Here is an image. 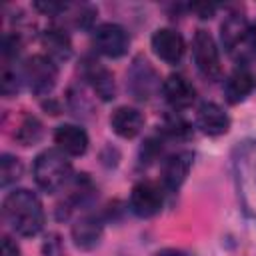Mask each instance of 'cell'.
<instances>
[{
    "instance_id": "24",
    "label": "cell",
    "mask_w": 256,
    "mask_h": 256,
    "mask_svg": "<svg viewBox=\"0 0 256 256\" xmlns=\"http://www.w3.org/2000/svg\"><path fill=\"white\" fill-rule=\"evenodd\" d=\"M42 252H44V256H64V246H62L60 236L50 234L42 246Z\"/></svg>"
},
{
    "instance_id": "18",
    "label": "cell",
    "mask_w": 256,
    "mask_h": 256,
    "mask_svg": "<svg viewBox=\"0 0 256 256\" xmlns=\"http://www.w3.org/2000/svg\"><path fill=\"white\" fill-rule=\"evenodd\" d=\"M40 42L48 54L50 60L60 62V60H68L72 54V42L70 36L62 30V28H46L40 36Z\"/></svg>"
},
{
    "instance_id": "23",
    "label": "cell",
    "mask_w": 256,
    "mask_h": 256,
    "mask_svg": "<svg viewBox=\"0 0 256 256\" xmlns=\"http://www.w3.org/2000/svg\"><path fill=\"white\" fill-rule=\"evenodd\" d=\"M20 80H24L22 70L16 72L14 68L6 66V68L2 70V80H0V84H2V94H4V96H14V94L20 90Z\"/></svg>"
},
{
    "instance_id": "27",
    "label": "cell",
    "mask_w": 256,
    "mask_h": 256,
    "mask_svg": "<svg viewBox=\"0 0 256 256\" xmlns=\"http://www.w3.org/2000/svg\"><path fill=\"white\" fill-rule=\"evenodd\" d=\"M2 256H20V248L10 236L2 238Z\"/></svg>"
},
{
    "instance_id": "19",
    "label": "cell",
    "mask_w": 256,
    "mask_h": 256,
    "mask_svg": "<svg viewBox=\"0 0 256 256\" xmlns=\"http://www.w3.org/2000/svg\"><path fill=\"white\" fill-rule=\"evenodd\" d=\"M72 238L74 244L82 250L94 248L102 238V222L96 216H82L72 226Z\"/></svg>"
},
{
    "instance_id": "2",
    "label": "cell",
    "mask_w": 256,
    "mask_h": 256,
    "mask_svg": "<svg viewBox=\"0 0 256 256\" xmlns=\"http://www.w3.org/2000/svg\"><path fill=\"white\" fill-rule=\"evenodd\" d=\"M234 174L242 210L256 220V140H244L236 146Z\"/></svg>"
},
{
    "instance_id": "20",
    "label": "cell",
    "mask_w": 256,
    "mask_h": 256,
    "mask_svg": "<svg viewBox=\"0 0 256 256\" xmlns=\"http://www.w3.org/2000/svg\"><path fill=\"white\" fill-rule=\"evenodd\" d=\"M16 140L22 144V146H32V144H36L40 138H42V124H40V120L38 118H34V116H26L24 120H22V124L18 126V130H16Z\"/></svg>"
},
{
    "instance_id": "7",
    "label": "cell",
    "mask_w": 256,
    "mask_h": 256,
    "mask_svg": "<svg viewBox=\"0 0 256 256\" xmlns=\"http://www.w3.org/2000/svg\"><path fill=\"white\" fill-rule=\"evenodd\" d=\"M164 204L162 188L154 182L142 180L130 192V210L140 218H150L160 212Z\"/></svg>"
},
{
    "instance_id": "10",
    "label": "cell",
    "mask_w": 256,
    "mask_h": 256,
    "mask_svg": "<svg viewBox=\"0 0 256 256\" xmlns=\"http://www.w3.org/2000/svg\"><path fill=\"white\" fill-rule=\"evenodd\" d=\"M196 124L208 136H222L230 128V118L222 106L214 102H202L196 112Z\"/></svg>"
},
{
    "instance_id": "16",
    "label": "cell",
    "mask_w": 256,
    "mask_h": 256,
    "mask_svg": "<svg viewBox=\"0 0 256 256\" xmlns=\"http://www.w3.org/2000/svg\"><path fill=\"white\" fill-rule=\"evenodd\" d=\"M110 126L120 138H134L144 126V116L130 106H120L110 116Z\"/></svg>"
},
{
    "instance_id": "11",
    "label": "cell",
    "mask_w": 256,
    "mask_h": 256,
    "mask_svg": "<svg viewBox=\"0 0 256 256\" xmlns=\"http://www.w3.org/2000/svg\"><path fill=\"white\" fill-rule=\"evenodd\" d=\"M82 72L86 76V80L90 82L92 90L96 92V96L104 102L114 100L116 96V84H114V76L110 74L108 68H104L100 62L96 60H86L82 66Z\"/></svg>"
},
{
    "instance_id": "14",
    "label": "cell",
    "mask_w": 256,
    "mask_h": 256,
    "mask_svg": "<svg viewBox=\"0 0 256 256\" xmlns=\"http://www.w3.org/2000/svg\"><path fill=\"white\" fill-rule=\"evenodd\" d=\"M54 142L66 156H82L88 150V134L76 124H62L54 132Z\"/></svg>"
},
{
    "instance_id": "3",
    "label": "cell",
    "mask_w": 256,
    "mask_h": 256,
    "mask_svg": "<svg viewBox=\"0 0 256 256\" xmlns=\"http://www.w3.org/2000/svg\"><path fill=\"white\" fill-rule=\"evenodd\" d=\"M34 182L44 192L60 190L72 176V164L60 150H44L36 156L32 166Z\"/></svg>"
},
{
    "instance_id": "8",
    "label": "cell",
    "mask_w": 256,
    "mask_h": 256,
    "mask_svg": "<svg viewBox=\"0 0 256 256\" xmlns=\"http://www.w3.org/2000/svg\"><path fill=\"white\" fill-rule=\"evenodd\" d=\"M152 50L154 54L164 60L166 64H178L186 52V44L180 32H176L174 28H158L152 34Z\"/></svg>"
},
{
    "instance_id": "21",
    "label": "cell",
    "mask_w": 256,
    "mask_h": 256,
    "mask_svg": "<svg viewBox=\"0 0 256 256\" xmlns=\"http://www.w3.org/2000/svg\"><path fill=\"white\" fill-rule=\"evenodd\" d=\"M20 176H22V162L12 154H4L0 158V184L6 188L12 182H16Z\"/></svg>"
},
{
    "instance_id": "26",
    "label": "cell",
    "mask_w": 256,
    "mask_h": 256,
    "mask_svg": "<svg viewBox=\"0 0 256 256\" xmlns=\"http://www.w3.org/2000/svg\"><path fill=\"white\" fill-rule=\"evenodd\" d=\"M40 12L48 14V16H58L60 12H64L68 8V4H62V2H36L34 4Z\"/></svg>"
},
{
    "instance_id": "25",
    "label": "cell",
    "mask_w": 256,
    "mask_h": 256,
    "mask_svg": "<svg viewBox=\"0 0 256 256\" xmlns=\"http://www.w3.org/2000/svg\"><path fill=\"white\" fill-rule=\"evenodd\" d=\"M18 50H20V36L18 34H6L4 40H2V54H4V58L16 56Z\"/></svg>"
},
{
    "instance_id": "5",
    "label": "cell",
    "mask_w": 256,
    "mask_h": 256,
    "mask_svg": "<svg viewBox=\"0 0 256 256\" xmlns=\"http://www.w3.org/2000/svg\"><path fill=\"white\" fill-rule=\"evenodd\" d=\"M192 54L196 68L204 78L216 80L220 76V54L214 38L210 36L208 30H196L194 40H192Z\"/></svg>"
},
{
    "instance_id": "12",
    "label": "cell",
    "mask_w": 256,
    "mask_h": 256,
    "mask_svg": "<svg viewBox=\"0 0 256 256\" xmlns=\"http://www.w3.org/2000/svg\"><path fill=\"white\" fill-rule=\"evenodd\" d=\"M256 90V74L248 66L236 68L224 84V96L230 104H240Z\"/></svg>"
},
{
    "instance_id": "28",
    "label": "cell",
    "mask_w": 256,
    "mask_h": 256,
    "mask_svg": "<svg viewBox=\"0 0 256 256\" xmlns=\"http://www.w3.org/2000/svg\"><path fill=\"white\" fill-rule=\"evenodd\" d=\"M156 256H188V254H184L182 250H176V248H166V250H160Z\"/></svg>"
},
{
    "instance_id": "13",
    "label": "cell",
    "mask_w": 256,
    "mask_h": 256,
    "mask_svg": "<svg viewBox=\"0 0 256 256\" xmlns=\"http://www.w3.org/2000/svg\"><path fill=\"white\" fill-rule=\"evenodd\" d=\"M162 94L172 108H188L196 98L192 82L182 74H170L162 82Z\"/></svg>"
},
{
    "instance_id": "9",
    "label": "cell",
    "mask_w": 256,
    "mask_h": 256,
    "mask_svg": "<svg viewBox=\"0 0 256 256\" xmlns=\"http://www.w3.org/2000/svg\"><path fill=\"white\" fill-rule=\"evenodd\" d=\"M192 162H194V154L188 150L176 152L172 154L164 166H162V182L166 190H178L184 180L188 178L190 170H192Z\"/></svg>"
},
{
    "instance_id": "6",
    "label": "cell",
    "mask_w": 256,
    "mask_h": 256,
    "mask_svg": "<svg viewBox=\"0 0 256 256\" xmlns=\"http://www.w3.org/2000/svg\"><path fill=\"white\" fill-rule=\"evenodd\" d=\"M92 42H94V48L100 54H104L108 58H120L128 52L130 36L120 24L104 22L94 30Z\"/></svg>"
},
{
    "instance_id": "22",
    "label": "cell",
    "mask_w": 256,
    "mask_h": 256,
    "mask_svg": "<svg viewBox=\"0 0 256 256\" xmlns=\"http://www.w3.org/2000/svg\"><path fill=\"white\" fill-rule=\"evenodd\" d=\"M162 132L168 134L170 138H186V136H190V126L182 116L168 114L162 122Z\"/></svg>"
},
{
    "instance_id": "1",
    "label": "cell",
    "mask_w": 256,
    "mask_h": 256,
    "mask_svg": "<svg viewBox=\"0 0 256 256\" xmlns=\"http://www.w3.org/2000/svg\"><path fill=\"white\" fill-rule=\"evenodd\" d=\"M2 216L10 230L20 236H36L44 226L42 202L34 192L26 188H18L4 198Z\"/></svg>"
},
{
    "instance_id": "4",
    "label": "cell",
    "mask_w": 256,
    "mask_h": 256,
    "mask_svg": "<svg viewBox=\"0 0 256 256\" xmlns=\"http://www.w3.org/2000/svg\"><path fill=\"white\" fill-rule=\"evenodd\" d=\"M22 76L28 82L30 90L36 96H46L52 92V88L56 86L58 80V68L54 64V60H50L48 56L36 54L32 58H28L22 66Z\"/></svg>"
},
{
    "instance_id": "15",
    "label": "cell",
    "mask_w": 256,
    "mask_h": 256,
    "mask_svg": "<svg viewBox=\"0 0 256 256\" xmlns=\"http://www.w3.org/2000/svg\"><path fill=\"white\" fill-rule=\"evenodd\" d=\"M248 34H250V24L238 12L228 14L220 24V40L226 52H234L236 48H240L248 38Z\"/></svg>"
},
{
    "instance_id": "29",
    "label": "cell",
    "mask_w": 256,
    "mask_h": 256,
    "mask_svg": "<svg viewBox=\"0 0 256 256\" xmlns=\"http://www.w3.org/2000/svg\"><path fill=\"white\" fill-rule=\"evenodd\" d=\"M248 38H250V42H252V46L256 48V22L250 26V34H248Z\"/></svg>"
},
{
    "instance_id": "17",
    "label": "cell",
    "mask_w": 256,
    "mask_h": 256,
    "mask_svg": "<svg viewBox=\"0 0 256 256\" xmlns=\"http://www.w3.org/2000/svg\"><path fill=\"white\" fill-rule=\"evenodd\" d=\"M128 84H130V90H132L134 98H138V100L150 98V94L156 88V74L148 66L146 60L144 62L142 60H136L134 62V66L128 72Z\"/></svg>"
}]
</instances>
